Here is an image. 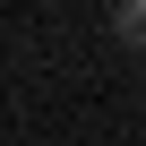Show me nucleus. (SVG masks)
<instances>
[{
  "label": "nucleus",
  "instance_id": "1",
  "mask_svg": "<svg viewBox=\"0 0 146 146\" xmlns=\"http://www.w3.org/2000/svg\"><path fill=\"white\" fill-rule=\"evenodd\" d=\"M112 35H120V43H137V52H146V0H129V9H112Z\"/></svg>",
  "mask_w": 146,
  "mask_h": 146
}]
</instances>
